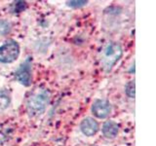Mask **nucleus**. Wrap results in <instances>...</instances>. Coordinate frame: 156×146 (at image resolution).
<instances>
[{
    "label": "nucleus",
    "instance_id": "obj_1",
    "mask_svg": "<svg viewBox=\"0 0 156 146\" xmlns=\"http://www.w3.org/2000/svg\"><path fill=\"white\" fill-rule=\"evenodd\" d=\"M51 94L47 89H36L27 102V112L29 117H36L44 113L50 103Z\"/></svg>",
    "mask_w": 156,
    "mask_h": 146
},
{
    "label": "nucleus",
    "instance_id": "obj_2",
    "mask_svg": "<svg viewBox=\"0 0 156 146\" xmlns=\"http://www.w3.org/2000/svg\"><path fill=\"white\" fill-rule=\"evenodd\" d=\"M122 55H123V50H122V47L119 43H107L105 47L102 49L100 58L101 65L104 68V70L105 72L110 71L112 67L115 65V63L121 58Z\"/></svg>",
    "mask_w": 156,
    "mask_h": 146
},
{
    "label": "nucleus",
    "instance_id": "obj_3",
    "mask_svg": "<svg viewBox=\"0 0 156 146\" xmlns=\"http://www.w3.org/2000/svg\"><path fill=\"white\" fill-rule=\"evenodd\" d=\"M20 45L13 39L6 41L0 47V62L11 63L19 57Z\"/></svg>",
    "mask_w": 156,
    "mask_h": 146
},
{
    "label": "nucleus",
    "instance_id": "obj_4",
    "mask_svg": "<svg viewBox=\"0 0 156 146\" xmlns=\"http://www.w3.org/2000/svg\"><path fill=\"white\" fill-rule=\"evenodd\" d=\"M15 77L22 85L28 87L31 83V58L27 57L18 69L15 71Z\"/></svg>",
    "mask_w": 156,
    "mask_h": 146
},
{
    "label": "nucleus",
    "instance_id": "obj_5",
    "mask_svg": "<svg viewBox=\"0 0 156 146\" xmlns=\"http://www.w3.org/2000/svg\"><path fill=\"white\" fill-rule=\"evenodd\" d=\"M92 112L97 118L105 119L108 117L111 112V105L107 100L97 99L92 105Z\"/></svg>",
    "mask_w": 156,
    "mask_h": 146
},
{
    "label": "nucleus",
    "instance_id": "obj_6",
    "mask_svg": "<svg viewBox=\"0 0 156 146\" xmlns=\"http://www.w3.org/2000/svg\"><path fill=\"white\" fill-rule=\"evenodd\" d=\"M80 130L87 136H92L99 130V123L92 117H86L80 124Z\"/></svg>",
    "mask_w": 156,
    "mask_h": 146
},
{
    "label": "nucleus",
    "instance_id": "obj_7",
    "mask_svg": "<svg viewBox=\"0 0 156 146\" xmlns=\"http://www.w3.org/2000/svg\"><path fill=\"white\" fill-rule=\"evenodd\" d=\"M101 131L106 138L113 139L119 133V126L114 121H107L102 126Z\"/></svg>",
    "mask_w": 156,
    "mask_h": 146
},
{
    "label": "nucleus",
    "instance_id": "obj_8",
    "mask_svg": "<svg viewBox=\"0 0 156 146\" xmlns=\"http://www.w3.org/2000/svg\"><path fill=\"white\" fill-rule=\"evenodd\" d=\"M11 103V96L7 90L0 91V110H5L8 108Z\"/></svg>",
    "mask_w": 156,
    "mask_h": 146
},
{
    "label": "nucleus",
    "instance_id": "obj_9",
    "mask_svg": "<svg viewBox=\"0 0 156 146\" xmlns=\"http://www.w3.org/2000/svg\"><path fill=\"white\" fill-rule=\"evenodd\" d=\"M125 92L126 95L128 96L131 99H135L136 96V84H135V80L130 81L126 84L125 87Z\"/></svg>",
    "mask_w": 156,
    "mask_h": 146
},
{
    "label": "nucleus",
    "instance_id": "obj_10",
    "mask_svg": "<svg viewBox=\"0 0 156 146\" xmlns=\"http://www.w3.org/2000/svg\"><path fill=\"white\" fill-rule=\"evenodd\" d=\"M11 23L5 19H0V36H4L11 31Z\"/></svg>",
    "mask_w": 156,
    "mask_h": 146
},
{
    "label": "nucleus",
    "instance_id": "obj_11",
    "mask_svg": "<svg viewBox=\"0 0 156 146\" xmlns=\"http://www.w3.org/2000/svg\"><path fill=\"white\" fill-rule=\"evenodd\" d=\"M27 7V3L23 1H17L12 4V12L13 13H21Z\"/></svg>",
    "mask_w": 156,
    "mask_h": 146
},
{
    "label": "nucleus",
    "instance_id": "obj_12",
    "mask_svg": "<svg viewBox=\"0 0 156 146\" xmlns=\"http://www.w3.org/2000/svg\"><path fill=\"white\" fill-rule=\"evenodd\" d=\"M88 1H67L66 4L68 7H71V8H80V7H83L85 6V5H87Z\"/></svg>",
    "mask_w": 156,
    "mask_h": 146
}]
</instances>
